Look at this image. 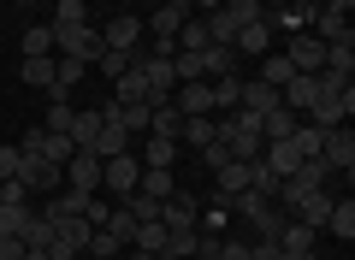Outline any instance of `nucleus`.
I'll list each match as a JSON object with an SVG mask.
<instances>
[{
    "label": "nucleus",
    "mask_w": 355,
    "mask_h": 260,
    "mask_svg": "<svg viewBox=\"0 0 355 260\" xmlns=\"http://www.w3.org/2000/svg\"><path fill=\"white\" fill-rule=\"evenodd\" d=\"M53 53H60V60H83V65H95V53H101V24L53 30Z\"/></svg>",
    "instance_id": "obj_1"
},
{
    "label": "nucleus",
    "mask_w": 355,
    "mask_h": 260,
    "mask_svg": "<svg viewBox=\"0 0 355 260\" xmlns=\"http://www.w3.org/2000/svg\"><path fill=\"white\" fill-rule=\"evenodd\" d=\"M320 160H326L338 177L355 172V130H349V124H331L326 137H320Z\"/></svg>",
    "instance_id": "obj_2"
},
{
    "label": "nucleus",
    "mask_w": 355,
    "mask_h": 260,
    "mask_svg": "<svg viewBox=\"0 0 355 260\" xmlns=\"http://www.w3.org/2000/svg\"><path fill=\"white\" fill-rule=\"evenodd\" d=\"M137 184H142V160H137V154H113V160H101V189H107V196L125 201Z\"/></svg>",
    "instance_id": "obj_3"
},
{
    "label": "nucleus",
    "mask_w": 355,
    "mask_h": 260,
    "mask_svg": "<svg viewBox=\"0 0 355 260\" xmlns=\"http://www.w3.org/2000/svg\"><path fill=\"white\" fill-rule=\"evenodd\" d=\"M284 60H291L302 77H320V71H326V42H320V36H308V30H296V36H291V48H284Z\"/></svg>",
    "instance_id": "obj_4"
},
{
    "label": "nucleus",
    "mask_w": 355,
    "mask_h": 260,
    "mask_svg": "<svg viewBox=\"0 0 355 260\" xmlns=\"http://www.w3.org/2000/svg\"><path fill=\"white\" fill-rule=\"evenodd\" d=\"M60 172H65V184H71V189L95 196V189H101V154H89V148H71V160H65Z\"/></svg>",
    "instance_id": "obj_5"
},
{
    "label": "nucleus",
    "mask_w": 355,
    "mask_h": 260,
    "mask_svg": "<svg viewBox=\"0 0 355 260\" xmlns=\"http://www.w3.org/2000/svg\"><path fill=\"white\" fill-rule=\"evenodd\" d=\"M18 177H24V189H30V196H53V189L65 184V172H60V166H53V160H36V154H24Z\"/></svg>",
    "instance_id": "obj_6"
},
{
    "label": "nucleus",
    "mask_w": 355,
    "mask_h": 260,
    "mask_svg": "<svg viewBox=\"0 0 355 260\" xmlns=\"http://www.w3.org/2000/svg\"><path fill=\"white\" fill-rule=\"evenodd\" d=\"M101 48L137 53V48H142V18H137V12H119L113 24H101Z\"/></svg>",
    "instance_id": "obj_7"
},
{
    "label": "nucleus",
    "mask_w": 355,
    "mask_h": 260,
    "mask_svg": "<svg viewBox=\"0 0 355 260\" xmlns=\"http://www.w3.org/2000/svg\"><path fill=\"white\" fill-rule=\"evenodd\" d=\"M284 219H291V213H284L279 201H261V207H254L249 219H243V225H249V243H279Z\"/></svg>",
    "instance_id": "obj_8"
},
{
    "label": "nucleus",
    "mask_w": 355,
    "mask_h": 260,
    "mask_svg": "<svg viewBox=\"0 0 355 260\" xmlns=\"http://www.w3.org/2000/svg\"><path fill=\"white\" fill-rule=\"evenodd\" d=\"M202 77H243V53L231 42H207L202 48Z\"/></svg>",
    "instance_id": "obj_9"
},
{
    "label": "nucleus",
    "mask_w": 355,
    "mask_h": 260,
    "mask_svg": "<svg viewBox=\"0 0 355 260\" xmlns=\"http://www.w3.org/2000/svg\"><path fill=\"white\" fill-rule=\"evenodd\" d=\"M261 160H266V172H272V177H291L296 166H302V148H296L291 137H272V142L261 148Z\"/></svg>",
    "instance_id": "obj_10"
},
{
    "label": "nucleus",
    "mask_w": 355,
    "mask_h": 260,
    "mask_svg": "<svg viewBox=\"0 0 355 260\" xmlns=\"http://www.w3.org/2000/svg\"><path fill=\"white\" fill-rule=\"evenodd\" d=\"M231 48H237L243 60H261V53H272V24H266V18H254V24H243L237 36H231Z\"/></svg>",
    "instance_id": "obj_11"
},
{
    "label": "nucleus",
    "mask_w": 355,
    "mask_h": 260,
    "mask_svg": "<svg viewBox=\"0 0 355 260\" xmlns=\"http://www.w3.org/2000/svg\"><path fill=\"white\" fill-rule=\"evenodd\" d=\"M172 107L184 112V119H196V112H214V83H207V77H202V83H178V89H172Z\"/></svg>",
    "instance_id": "obj_12"
},
{
    "label": "nucleus",
    "mask_w": 355,
    "mask_h": 260,
    "mask_svg": "<svg viewBox=\"0 0 355 260\" xmlns=\"http://www.w3.org/2000/svg\"><path fill=\"white\" fill-rule=\"evenodd\" d=\"M214 137H219V119H214V112H196V119H184V130H178V148H196V154H202Z\"/></svg>",
    "instance_id": "obj_13"
},
{
    "label": "nucleus",
    "mask_w": 355,
    "mask_h": 260,
    "mask_svg": "<svg viewBox=\"0 0 355 260\" xmlns=\"http://www.w3.org/2000/svg\"><path fill=\"white\" fill-rule=\"evenodd\" d=\"M237 107L261 119V112H272V107H279V89H272V83H261V77H243V101H237Z\"/></svg>",
    "instance_id": "obj_14"
},
{
    "label": "nucleus",
    "mask_w": 355,
    "mask_h": 260,
    "mask_svg": "<svg viewBox=\"0 0 355 260\" xmlns=\"http://www.w3.org/2000/svg\"><path fill=\"white\" fill-rule=\"evenodd\" d=\"M71 148H95V137H101V107H83V112H71Z\"/></svg>",
    "instance_id": "obj_15"
},
{
    "label": "nucleus",
    "mask_w": 355,
    "mask_h": 260,
    "mask_svg": "<svg viewBox=\"0 0 355 260\" xmlns=\"http://www.w3.org/2000/svg\"><path fill=\"white\" fill-rule=\"evenodd\" d=\"M196 248H202V225H166V254L196 260Z\"/></svg>",
    "instance_id": "obj_16"
},
{
    "label": "nucleus",
    "mask_w": 355,
    "mask_h": 260,
    "mask_svg": "<svg viewBox=\"0 0 355 260\" xmlns=\"http://www.w3.org/2000/svg\"><path fill=\"white\" fill-rule=\"evenodd\" d=\"M142 196H154V201H166V196H178V172L172 166H142Z\"/></svg>",
    "instance_id": "obj_17"
},
{
    "label": "nucleus",
    "mask_w": 355,
    "mask_h": 260,
    "mask_svg": "<svg viewBox=\"0 0 355 260\" xmlns=\"http://www.w3.org/2000/svg\"><path fill=\"white\" fill-rule=\"evenodd\" d=\"M279 248H284V254L320 248V231H314V225H302V219H284V231H279Z\"/></svg>",
    "instance_id": "obj_18"
},
{
    "label": "nucleus",
    "mask_w": 355,
    "mask_h": 260,
    "mask_svg": "<svg viewBox=\"0 0 355 260\" xmlns=\"http://www.w3.org/2000/svg\"><path fill=\"white\" fill-rule=\"evenodd\" d=\"M207 83H214V119L237 112V101H243V77H207Z\"/></svg>",
    "instance_id": "obj_19"
},
{
    "label": "nucleus",
    "mask_w": 355,
    "mask_h": 260,
    "mask_svg": "<svg viewBox=\"0 0 355 260\" xmlns=\"http://www.w3.org/2000/svg\"><path fill=\"white\" fill-rule=\"evenodd\" d=\"M320 231H331V236H343V243H349V236H355V201H349V196H338Z\"/></svg>",
    "instance_id": "obj_20"
},
{
    "label": "nucleus",
    "mask_w": 355,
    "mask_h": 260,
    "mask_svg": "<svg viewBox=\"0 0 355 260\" xmlns=\"http://www.w3.org/2000/svg\"><path fill=\"white\" fill-rule=\"evenodd\" d=\"M89 154H101V160H113V154H130V130H119L113 119H101V137H95V148Z\"/></svg>",
    "instance_id": "obj_21"
},
{
    "label": "nucleus",
    "mask_w": 355,
    "mask_h": 260,
    "mask_svg": "<svg viewBox=\"0 0 355 260\" xmlns=\"http://www.w3.org/2000/svg\"><path fill=\"white\" fill-rule=\"evenodd\" d=\"M314 36H320V42H343V36H355V30H349V18H343V12L314 6Z\"/></svg>",
    "instance_id": "obj_22"
},
{
    "label": "nucleus",
    "mask_w": 355,
    "mask_h": 260,
    "mask_svg": "<svg viewBox=\"0 0 355 260\" xmlns=\"http://www.w3.org/2000/svg\"><path fill=\"white\" fill-rule=\"evenodd\" d=\"M142 166H178V142L172 137H142Z\"/></svg>",
    "instance_id": "obj_23"
},
{
    "label": "nucleus",
    "mask_w": 355,
    "mask_h": 260,
    "mask_svg": "<svg viewBox=\"0 0 355 260\" xmlns=\"http://www.w3.org/2000/svg\"><path fill=\"white\" fill-rule=\"evenodd\" d=\"M254 77H261V83H272V89H284V83L296 77V65L284 60V53H261V71H254Z\"/></svg>",
    "instance_id": "obj_24"
},
{
    "label": "nucleus",
    "mask_w": 355,
    "mask_h": 260,
    "mask_svg": "<svg viewBox=\"0 0 355 260\" xmlns=\"http://www.w3.org/2000/svg\"><path fill=\"white\" fill-rule=\"evenodd\" d=\"M237 189H249V166L231 160V166H219V172H214V196H237Z\"/></svg>",
    "instance_id": "obj_25"
},
{
    "label": "nucleus",
    "mask_w": 355,
    "mask_h": 260,
    "mask_svg": "<svg viewBox=\"0 0 355 260\" xmlns=\"http://www.w3.org/2000/svg\"><path fill=\"white\" fill-rule=\"evenodd\" d=\"M107 101H119V107H125V101H148V83H142L137 65H130L125 77H113V95H107Z\"/></svg>",
    "instance_id": "obj_26"
},
{
    "label": "nucleus",
    "mask_w": 355,
    "mask_h": 260,
    "mask_svg": "<svg viewBox=\"0 0 355 260\" xmlns=\"http://www.w3.org/2000/svg\"><path fill=\"white\" fill-rule=\"evenodd\" d=\"M18 77H24L30 89H48V95H53V53H42V60H24V65H18Z\"/></svg>",
    "instance_id": "obj_27"
},
{
    "label": "nucleus",
    "mask_w": 355,
    "mask_h": 260,
    "mask_svg": "<svg viewBox=\"0 0 355 260\" xmlns=\"http://www.w3.org/2000/svg\"><path fill=\"white\" fill-rule=\"evenodd\" d=\"M296 124H302V119H296L291 107H272V112H261V137H266V142H272V137H291Z\"/></svg>",
    "instance_id": "obj_28"
},
{
    "label": "nucleus",
    "mask_w": 355,
    "mask_h": 260,
    "mask_svg": "<svg viewBox=\"0 0 355 260\" xmlns=\"http://www.w3.org/2000/svg\"><path fill=\"white\" fill-rule=\"evenodd\" d=\"M89 24V0H53V30H77Z\"/></svg>",
    "instance_id": "obj_29"
},
{
    "label": "nucleus",
    "mask_w": 355,
    "mask_h": 260,
    "mask_svg": "<svg viewBox=\"0 0 355 260\" xmlns=\"http://www.w3.org/2000/svg\"><path fill=\"white\" fill-rule=\"evenodd\" d=\"M178 130H184V112L166 101V107H154V119H148V137H172L178 142Z\"/></svg>",
    "instance_id": "obj_30"
},
{
    "label": "nucleus",
    "mask_w": 355,
    "mask_h": 260,
    "mask_svg": "<svg viewBox=\"0 0 355 260\" xmlns=\"http://www.w3.org/2000/svg\"><path fill=\"white\" fill-rule=\"evenodd\" d=\"M125 236H113V231H107V225H101V231H89V248H83V254L89 260H107V254H125Z\"/></svg>",
    "instance_id": "obj_31"
},
{
    "label": "nucleus",
    "mask_w": 355,
    "mask_h": 260,
    "mask_svg": "<svg viewBox=\"0 0 355 260\" xmlns=\"http://www.w3.org/2000/svg\"><path fill=\"white\" fill-rule=\"evenodd\" d=\"M184 18H190V12H184V6H166V0H160V6H154V36H172L178 42V30H184Z\"/></svg>",
    "instance_id": "obj_32"
},
{
    "label": "nucleus",
    "mask_w": 355,
    "mask_h": 260,
    "mask_svg": "<svg viewBox=\"0 0 355 260\" xmlns=\"http://www.w3.org/2000/svg\"><path fill=\"white\" fill-rule=\"evenodd\" d=\"M178 48H184V53H202V48H207V24H202V12L184 18V30H178Z\"/></svg>",
    "instance_id": "obj_33"
},
{
    "label": "nucleus",
    "mask_w": 355,
    "mask_h": 260,
    "mask_svg": "<svg viewBox=\"0 0 355 260\" xmlns=\"http://www.w3.org/2000/svg\"><path fill=\"white\" fill-rule=\"evenodd\" d=\"M42 53H53V24H30L24 30V60H42Z\"/></svg>",
    "instance_id": "obj_34"
},
{
    "label": "nucleus",
    "mask_w": 355,
    "mask_h": 260,
    "mask_svg": "<svg viewBox=\"0 0 355 260\" xmlns=\"http://www.w3.org/2000/svg\"><path fill=\"white\" fill-rule=\"evenodd\" d=\"M30 219H36V207H30V201H24V207H0V236H24Z\"/></svg>",
    "instance_id": "obj_35"
},
{
    "label": "nucleus",
    "mask_w": 355,
    "mask_h": 260,
    "mask_svg": "<svg viewBox=\"0 0 355 260\" xmlns=\"http://www.w3.org/2000/svg\"><path fill=\"white\" fill-rule=\"evenodd\" d=\"M95 71H101L107 83H113V77H125V71H130V53H119V48H101V53H95Z\"/></svg>",
    "instance_id": "obj_36"
},
{
    "label": "nucleus",
    "mask_w": 355,
    "mask_h": 260,
    "mask_svg": "<svg viewBox=\"0 0 355 260\" xmlns=\"http://www.w3.org/2000/svg\"><path fill=\"white\" fill-rule=\"evenodd\" d=\"M130 248H148V254H160L166 248V225L154 219V225H137V231H130Z\"/></svg>",
    "instance_id": "obj_37"
},
{
    "label": "nucleus",
    "mask_w": 355,
    "mask_h": 260,
    "mask_svg": "<svg viewBox=\"0 0 355 260\" xmlns=\"http://www.w3.org/2000/svg\"><path fill=\"white\" fill-rule=\"evenodd\" d=\"M172 77H178V83H202V53H184V48H178L172 53Z\"/></svg>",
    "instance_id": "obj_38"
},
{
    "label": "nucleus",
    "mask_w": 355,
    "mask_h": 260,
    "mask_svg": "<svg viewBox=\"0 0 355 260\" xmlns=\"http://www.w3.org/2000/svg\"><path fill=\"white\" fill-rule=\"evenodd\" d=\"M71 101H53V107H48V119H42V130H53V137H65V130H71Z\"/></svg>",
    "instance_id": "obj_39"
},
{
    "label": "nucleus",
    "mask_w": 355,
    "mask_h": 260,
    "mask_svg": "<svg viewBox=\"0 0 355 260\" xmlns=\"http://www.w3.org/2000/svg\"><path fill=\"white\" fill-rule=\"evenodd\" d=\"M225 225H231V213H225V201L214 196V207H207V225H202V231H207V236H225Z\"/></svg>",
    "instance_id": "obj_40"
},
{
    "label": "nucleus",
    "mask_w": 355,
    "mask_h": 260,
    "mask_svg": "<svg viewBox=\"0 0 355 260\" xmlns=\"http://www.w3.org/2000/svg\"><path fill=\"white\" fill-rule=\"evenodd\" d=\"M202 166H207V172H219V166H231V148H225V142H207V148H202Z\"/></svg>",
    "instance_id": "obj_41"
},
{
    "label": "nucleus",
    "mask_w": 355,
    "mask_h": 260,
    "mask_svg": "<svg viewBox=\"0 0 355 260\" xmlns=\"http://www.w3.org/2000/svg\"><path fill=\"white\" fill-rule=\"evenodd\" d=\"M18 166H24V154H18V142H0V177H18Z\"/></svg>",
    "instance_id": "obj_42"
},
{
    "label": "nucleus",
    "mask_w": 355,
    "mask_h": 260,
    "mask_svg": "<svg viewBox=\"0 0 355 260\" xmlns=\"http://www.w3.org/2000/svg\"><path fill=\"white\" fill-rule=\"evenodd\" d=\"M214 254H219V260H249V243H237V236H219Z\"/></svg>",
    "instance_id": "obj_43"
},
{
    "label": "nucleus",
    "mask_w": 355,
    "mask_h": 260,
    "mask_svg": "<svg viewBox=\"0 0 355 260\" xmlns=\"http://www.w3.org/2000/svg\"><path fill=\"white\" fill-rule=\"evenodd\" d=\"M249 260H284L279 243H249Z\"/></svg>",
    "instance_id": "obj_44"
},
{
    "label": "nucleus",
    "mask_w": 355,
    "mask_h": 260,
    "mask_svg": "<svg viewBox=\"0 0 355 260\" xmlns=\"http://www.w3.org/2000/svg\"><path fill=\"white\" fill-rule=\"evenodd\" d=\"M320 6H326V12H343V18H349V6H355V0H320Z\"/></svg>",
    "instance_id": "obj_45"
},
{
    "label": "nucleus",
    "mask_w": 355,
    "mask_h": 260,
    "mask_svg": "<svg viewBox=\"0 0 355 260\" xmlns=\"http://www.w3.org/2000/svg\"><path fill=\"white\" fill-rule=\"evenodd\" d=\"M284 260H320V248H302V254H284Z\"/></svg>",
    "instance_id": "obj_46"
},
{
    "label": "nucleus",
    "mask_w": 355,
    "mask_h": 260,
    "mask_svg": "<svg viewBox=\"0 0 355 260\" xmlns=\"http://www.w3.org/2000/svg\"><path fill=\"white\" fill-rule=\"evenodd\" d=\"M166 6H184V12H196V0H166Z\"/></svg>",
    "instance_id": "obj_47"
},
{
    "label": "nucleus",
    "mask_w": 355,
    "mask_h": 260,
    "mask_svg": "<svg viewBox=\"0 0 355 260\" xmlns=\"http://www.w3.org/2000/svg\"><path fill=\"white\" fill-rule=\"evenodd\" d=\"M24 260H48V254H42V248H24Z\"/></svg>",
    "instance_id": "obj_48"
},
{
    "label": "nucleus",
    "mask_w": 355,
    "mask_h": 260,
    "mask_svg": "<svg viewBox=\"0 0 355 260\" xmlns=\"http://www.w3.org/2000/svg\"><path fill=\"white\" fill-rule=\"evenodd\" d=\"M284 6H320V0H284Z\"/></svg>",
    "instance_id": "obj_49"
},
{
    "label": "nucleus",
    "mask_w": 355,
    "mask_h": 260,
    "mask_svg": "<svg viewBox=\"0 0 355 260\" xmlns=\"http://www.w3.org/2000/svg\"><path fill=\"white\" fill-rule=\"evenodd\" d=\"M6 6H30V0H6Z\"/></svg>",
    "instance_id": "obj_50"
},
{
    "label": "nucleus",
    "mask_w": 355,
    "mask_h": 260,
    "mask_svg": "<svg viewBox=\"0 0 355 260\" xmlns=\"http://www.w3.org/2000/svg\"><path fill=\"white\" fill-rule=\"evenodd\" d=\"M107 260H125V254H107Z\"/></svg>",
    "instance_id": "obj_51"
},
{
    "label": "nucleus",
    "mask_w": 355,
    "mask_h": 260,
    "mask_svg": "<svg viewBox=\"0 0 355 260\" xmlns=\"http://www.w3.org/2000/svg\"><path fill=\"white\" fill-rule=\"evenodd\" d=\"M202 260H219V254H202Z\"/></svg>",
    "instance_id": "obj_52"
}]
</instances>
